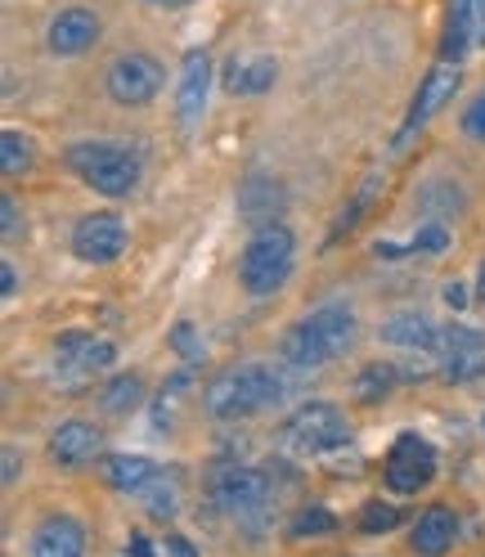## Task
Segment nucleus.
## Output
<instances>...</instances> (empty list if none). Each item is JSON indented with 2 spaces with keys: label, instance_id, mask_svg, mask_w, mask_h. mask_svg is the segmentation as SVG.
Wrapping results in <instances>:
<instances>
[{
  "label": "nucleus",
  "instance_id": "1",
  "mask_svg": "<svg viewBox=\"0 0 485 557\" xmlns=\"http://www.w3.org/2000/svg\"><path fill=\"white\" fill-rule=\"evenodd\" d=\"M297 369L279 364H229L202 387V409L216 423H242L252 413H265L274 405H284L297 387Z\"/></svg>",
  "mask_w": 485,
  "mask_h": 557
},
{
  "label": "nucleus",
  "instance_id": "2",
  "mask_svg": "<svg viewBox=\"0 0 485 557\" xmlns=\"http://www.w3.org/2000/svg\"><path fill=\"white\" fill-rule=\"evenodd\" d=\"M351 346H356V310L346 301H324L288 329L279 360L306 377V373H320L333 360H341Z\"/></svg>",
  "mask_w": 485,
  "mask_h": 557
},
{
  "label": "nucleus",
  "instance_id": "3",
  "mask_svg": "<svg viewBox=\"0 0 485 557\" xmlns=\"http://www.w3.org/2000/svg\"><path fill=\"white\" fill-rule=\"evenodd\" d=\"M207 499L212 508L242 535H265L270 531V508L274 491L270 476L261 468H242V463H216L207 472Z\"/></svg>",
  "mask_w": 485,
  "mask_h": 557
},
{
  "label": "nucleus",
  "instance_id": "4",
  "mask_svg": "<svg viewBox=\"0 0 485 557\" xmlns=\"http://www.w3.org/2000/svg\"><path fill=\"white\" fill-rule=\"evenodd\" d=\"M63 158H67V171L103 198H130L145 176L140 153L122 145V139H77V145H67Z\"/></svg>",
  "mask_w": 485,
  "mask_h": 557
},
{
  "label": "nucleus",
  "instance_id": "5",
  "mask_svg": "<svg viewBox=\"0 0 485 557\" xmlns=\"http://www.w3.org/2000/svg\"><path fill=\"white\" fill-rule=\"evenodd\" d=\"M293 265H297V234L284 221L252 230L248 248H242V257H238V284L248 297H274L288 284Z\"/></svg>",
  "mask_w": 485,
  "mask_h": 557
},
{
  "label": "nucleus",
  "instance_id": "6",
  "mask_svg": "<svg viewBox=\"0 0 485 557\" xmlns=\"http://www.w3.org/2000/svg\"><path fill=\"white\" fill-rule=\"evenodd\" d=\"M351 445V423L346 413L328 400H306L297 413H288L284 423V449L301 459H324L333 449Z\"/></svg>",
  "mask_w": 485,
  "mask_h": 557
},
{
  "label": "nucleus",
  "instance_id": "7",
  "mask_svg": "<svg viewBox=\"0 0 485 557\" xmlns=\"http://www.w3.org/2000/svg\"><path fill=\"white\" fill-rule=\"evenodd\" d=\"M436 468H440L436 445L419 432H400L383 459V481L391 495H419L436 481Z\"/></svg>",
  "mask_w": 485,
  "mask_h": 557
},
{
  "label": "nucleus",
  "instance_id": "8",
  "mask_svg": "<svg viewBox=\"0 0 485 557\" xmlns=\"http://www.w3.org/2000/svg\"><path fill=\"white\" fill-rule=\"evenodd\" d=\"M117 364V346L109 337L99 333H59L54 337V373L59 382H67V387H77V382H90L99 373H109Z\"/></svg>",
  "mask_w": 485,
  "mask_h": 557
},
{
  "label": "nucleus",
  "instance_id": "9",
  "mask_svg": "<svg viewBox=\"0 0 485 557\" xmlns=\"http://www.w3.org/2000/svg\"><path fill=\"white\" fill-rule=\"evenodd\" d=\"M166 73H162V63L153 54H122L109 63V99L122 103V109H145V103L158 99Z\"/></svg>",
  "mask_w": 485,
  "mask_h": 557
},
{
  "label": "nucleus",
  "instance_id": "10",
  "mask_svg": "<svg viewBox=\"0 0 485 557\" xmlns=\"http://www.w3.org/2000/svg\"><path fill=\"white\" fill-rule=\"evenodd\" d=\"M67 243H73L77 261H86V265H113L126 252L130 234H126V221L117 212H86L73 225V238H67Z\"/></svg>",
  "mask_w": 485,
  "mask_h": 557
},
{
  "label": "nucleus",
  "instance_id": "11",
  "mask_svg": "<svg viewBox=\"0 0 485 557\" xmlns=\"http://www.w3.org/2000/svg\"><path fill=\"white\" fill-rule=\"evenodd\" d=\"M455 95H459V63H436L432 73L419 82V95H413L409 113H405V126L396 131V145H391V149L400 153V149L409 145V139L419 135V131H423V126H427V122H432V117H436V113H440Z\"/></svg>",
  "mask_w": 485,
  "mask_h": 557
},
{
  "label": "nucleus",
  "instance_id": "12",
  "mask_svg": "<svg viewBox=\"0 0 485 557\" xmlns=\"http://www.w3.org/2000/svg\"><path fill=\"white\" fill-rule=\"evenodd\" d=\"M436 369L449 382H472L485 373V333L472 324H440Z\"/></svg>",
  "mask_w": 485,
  "mask_h": 557
},
{
  "label": "nucleus",
  "instance_id": "13",
  "mask_svg": "<svg viewBox=\"0 0 485 557\" xmlns=\"http://www.w3.org/2000/svg\"><path fill=\"white\" fill-rule=\"evenodd\" d=\"M234 202H238V216L248 221L252 230H265V225H279V216L288 212V189H284L279 176L252 171V176L238 185Z\"/></svg>",
  "mask_w": 485,
  "mask_h": 557
},
{
  "label": "nucleus",
  "instance_id": "14",
  "mask_svg": "<svg viewBox=\"0 0 485 557\" xmlns=\"http://www.w3.org/2000/svg\"><path fill=\"white\" fill-rule=\"evenodd\" d=\"M99 455H103V432L90 423V418H63V423L50 432V459L63 472H82Z\"/></svg>",
  "mask_w": 485,
  "mask_h": 557
},
{
  "label": "nucleus",
  "instance_id": "15",
  "mask_svg": "<svg viewBox=\"0 0 485 557\" xmlns=\"http://www.w3.org/2000/svg\"><path fill=\"white\" fill-rule=\"evenodd\" d=\"M86 521L73 512H46L27 535L32 557H86Z\"/></svg>",
  "mask_w": 485,
  "mask_h": 557
},
{
  "label": "nucleus",
  "instance_id": "16",
  "mask_svg": "<svg viewBox=\"0 0 485 557\" xmlns=\"http://www.w3.org/2000/svg\"><path fill=\"white\" fill-rule=\"evenodd\" d=\"M207 95H212V59L202 50H189L181 67V86H176V122L185 131H198L207 113Z\"/></svg>",
  "mask_w": 485,
  "mask_h": 557
},
{
  "label": "nucleus",
  "instance_id": "17",
  "mask_svg": "<svg viewBox=\"0 0 485 557\" xmlns=\"http://www.w3.org/2000/svg\"><path fill=\"white\" fill-rule=\"evenodd\" d=\"M459 540V512L449 504H427L419 521L409 527V553L413 557H445Z\"/></svg>",
  "mask_w": 485,
  "mask_h": 557
},
{
  "label": "nucleus",
  "instance_id": "18",
  "mask_svg": "<svg viewBox=\"0 0 485 557\" xmlns=\"http://www.w3.org/2000/svg\"><path fill=\"white\" fill-rule=\"evenodd\" d=\"M377 337L396 351H423V356H436V342H440V324L423 310H396L377 324Z\"/></svg>",
  "mask_w": 485,
  "mask_h": 557
},
{
  "label": "nucleus",
  "instance_id": "19",
  "mask_svg": "<svg viewBox=\"0 0 485 557\" xmlns=\"http://www.w3.org/2000/svg\"><path fill=\"white\" fill-rule=\"evenodd\" d=\"M99 41V18L90 10H59L46 27V46L63 59H73V54H86L90 46Z\"/></svg>",
  "mask_w": 485,
  "mask_h": 557
},
{
  "label": "nucleus",
  "instance_id": "20",
  "mask_svg": "<svg viewBox=\"0 0 485 557\" xmlns=\"http://www.w3.org/2000/svg\"><path fill=\"white\" fill-rule=\"evenodd\" d=\"M472 41H476V0H449L445 37H440V63H463Z\"/></svg>",
  "mask_w": 485,
  "mask_h": 557
},
{
  "label": "nucleus",
  "instance_id": "21",
  "mask_svg": "<svg viewBox=\"0 0 485 557\" xmlns=\"http://www.w3.org/2000/svg\"><path fill=\"white\" fill-rule=\"evenodd\" d=\"M99 472H103V481H109L117 495H130V499H135L162 468H158L153 459H145V455H103Z\"/></svg>",
  "mask_w": 485,
  "mask_h": 557
},
{
  "label": "nucleus",
  "instance_id": "22",
  "mask_svg": "<svg viewBox=\"0 0 485 557\" xmlns=\"http://www.w3.org/2000/svg\"><path fill=\"white\" fill-rule=\"evenodd\" d=\"M135 499H140L145 517H153V521H171V517L181 512V504H185V495H181V476L171 472V468H162Z\"/></svg>",
  "mask_w": 485,
  "mask_h": 557
},
{
  "label": "nucleus",
  "instance_id": "23",
  "mask_svg": "<svg viewBox=\"0 0 485 557\" xmlns=\"http://www.w3.org/2000/svg\"><path fill=\"white\" fill-rule=\"evenodd\" d=\"M145 405V377L140 373H117L99 387V409L109 418H126Z\"/></svg>",
  "mask_w": 485,
  "mask_h": 557
},
{
  "label": "nucleus",
  "instance_id": "24",
  "mask_svg": "<svg viewBox=\"0 0 485 557\" xmlns=\"http://www.w3.org/2000/svg\"><path fill=\"white\" fill-rule=\"evenodd\" d=\"M405 377H413V373H405V369H396L391 360H377V364H364L360 369V377H356V400L360 405H383Z\"/></svg>",
  "mask_w": 485,
  "mask_h": 557
},
{
  "label": "nucleus",
  "instance_id": "25",
  "mask_svg": "<svg viewBox=\"0 0 485 557\" xmlns=\"http://www.w3.org/2000/svg\"><path fill=\"white\" fill-rule=\"evenodd\" d=\"M274 77H279V63H274L270 54L252 59V63H229V77H225V90L229 95H261L274 86Z\"/></svg>",
  "mask_w": 485,
  "mask_h": 557
},
{
  "label": "nucleus",
  "instance_id": "26",
  "mask_svg": "<svg viewBox=\"0 0 485 557\" xmlns=\"http://www.w3.org/2000/svg\"><path fill=\"white\" fill-rule=\"evenodd\" d=\"M337 527H341V521H337L333 508H324V504H301V508L288 517L284 535H288L293 544H301V540H324V535H333Z\"/></svg>",
  "mask_w": 485,
  "mask_h": 557
},
{
  "label": "nucleus",
  "instance_id": "27",
  "mask_svg": "<svg viewBox=\"0 0 485 557\" xmlns=\"http://www.w3.org/2000/svg\"><path fill=\"white\" fill-rule=\"evenodd\" d=\"M463 189L459 185H449V181H427L423 189H419V212L427 216V221H449V216H459L463 212Z\"/></svg>",
  "mask_w": 485,
  "mask_h": 557
},
{
  "label": "nucleus",
  "instance_id": "28",
  "mask_svg": "<svg viewBox=\"0 0 485 557\" xmlns=\"http://www.w3.org/2000/svg\"><path fill=\"white\" fill-rule=\"evenodd\" d=\"M377 189H383V176H377V171H373V176H364V185L356 189V198H351V202H346V207H341V216H337V225H333V234H328V248H333V243H337L341 234H351V230L360 225V216H364V212H369V207H373Z\"/></svg>",
  "mask_w": 485,
  "mask_h": 557
},
{
  "label": "nucleus",
  "instance_id": "29",
  "mask_svg": "<svg viewBox=\"0 0 485 557\" xmlns=\"http://www.w3.org/2000/svg\"><path fill=\"white\" fill-rule=\"evenodd\" d=\"M27 166H32V139L10 126L0 135V171H5V176H23Z\"/></svg>",
  "mask_w": 485,
  "mask_h": 557
},
{
  "label": "nucleus",
  "instance_id": "30",
  "mask_svg": "<svg viewBox=\"0 0 485 557\" xmlns=\"http://www.w3.org/2000/svg\"><path fill=\"white\" fill-rule=\"evenodd\" d=\"M400 508L396 504H383V499H369V504H360V521L356 527L364 531V535H387V531H396L400 527Z\"/></svg>",
  "mask_w": 485,
  "mask_h": 557
},
{
  "label": "nucleus",
  "instance_id": "31",
  "mask_svg": "<svg viewBox=\"0 0 485 557\" xmlns=\"http://www.w3.org/2000/svg\"><path fill=\"white\" fill-rule=\"evenodd\" d=\"M409 252L445 257V252H449V230H445V221H423L419 234H413V243H409Z\"/></svg>",
  "mask_w": 485,
  "mask_h": 557
},
{
  "label": "nucleus",
  "instance_id": "32",
  "mask_svg": "<svg viewBox=\"0 0 485 557\" xmlns=\"http://www.w3.org/2000/svg\"><path fill=\"white\" fill-rule=\"evenodd\" d=\"M166 342H171V351H176L185 364H202V360H207V346H202V337L194 333V324H189V320H181L176 329H171V337H166Z\"/></svg>",
  "mask_w": 485,
  "mask_h": 557
},
{
  "label": "nucleus",
  "instance_id": "33",
  "mask_svg": "<svg viewBox=\"0 0 485 557\" xmlns=\"http://www.w3.org/2000/svg\"><path fill=\"white\" fill-rule=\"evenodd\" d=\"M0 234H5V243H14L18 234H23V207H18V198H0Z\"/></svg>",
  "mask_w": 485,
  "mask_h": 557
},
{
  "label": "nucleus",
  "instance_id": "34",
  "mask_svg": "<svg viewBox=\"0 0 485 557\" xmlns=\"http://www.w3.org/2000/svg\"><path fill=\"white\" fill-rule=\"evenodd\" d=\"M463 135L468 139H481V145H485V90L463 109Z\"/></svg>",
  "mask_w": 485,
  "mask_h": 557
},
{
  "label": "nucleus",
  "instance_id": "35",
  "mask_svg": "<svg viewBox=\"0 0 485 557\" xmlns=\"http://www.w3.org/2000/svg\"><path fill=\"white\" fill-rule=\"evenodd\" d=\"M440 297H445L449 310H463L468 306V284H463V278H449V284L440 288Z\"/></svg>",
  "mask_w": 485,
  "mask_h": 557
},
{
  "label": "nucleus",
  "instance_id": "36",
  "mask_svg": "<svg viewBox=\"0 0 485 557\" xmlns=\"http://www.w3.org/2000/svg\"><path fill=\"white\" fill-rule=\"evenodd\" d=\"M162 548H166L171 557H198V548H194V544H189L185 535H176V531H171V535L162 540Z\"/></svg>",
  "mask_w": 485,
  "mask_h": 557
},
{
  "label": "nucleus",
  "instance_id": "37",
  "mask_svg": "<svg viewBox=\"0 0 485 557\" xmlns=\"http://www.w3.org/2000/svg\"><path fill=\"white\" fill-rule=\"evenodd\" d=\"M0 293H5V301L18 293V270L5 261V265H0Z\"/></svg>",
  "mask_w": 485,
  "mask_h": 557
},
{
  "label": "nucleus",
  "instance_id": "38",
  "mask_svg": "<svg viewBox=\"0 0 485 557\" xmlns=\"http://www.w3.org/2000/svg\"><path fill=\"white\" fill-rule=\"evenodd\" d=\"M126 557H153V544H149L145 535H130V544H126Z\"/></svg>",
  "mask_w": 485,
  "mask_h": 557
},
{
  "label": "nucleus",
  "instance_id": "39",
  "mask_svg": "<svg viewBox=\"0 0 485 557\" xmlns=\"http://www.w3.org/2000/svg\"><path fill=\"white\" fill-rule=\"evenodd\" d=\"M14 481H18V449L5 445V485H14Z\"/></svg>",
  "mask_w": 485,
  "mask_h": 557
},
{
  "label": "nucleus",
  "instance_id": "40",
  "mask_svg": "<svg viewBox=\"0 0 485 557\" xmlns=\"http://www.w3.org/2000/svg\"><path fill=\"white\" fill-rule=\"evenodd\" d=\"M476 41H485V0H476Z\"/></svg>",
  "mask_w": 485,
  "mask_h": 557
},
{
  "label": "nucleus",
  "instance_id": "41",
  "mask_svg": "<svg viewBox=\"0 0 485 557\" xmlns=\"http://www.w3.org/2000/svg\"><path fill=\"white\" fill-rule=\"evenodd\" d=\"M476 297L485 301V261H481V270H476Z\"/></svg>",
  "mask_w": 485,
  "mask_h": 557
},
{
  "label": "nucleus",
  "instance_id": "42",
  "mask_svg": "<svg viewBox=\"0 0 485 557\" xmlns=\"http://www.w3.org/2000/svg\"><path fill=\"white\" fill-rule=\"evenodd\" d=\"M153 5H185V0H153Z\"/></svg>",
  "mask_w": 485,
  "mask_h": 557
},
{
  "label": "nucleus",
  "instance_id": "43",
  "mask_svg": "<svg viewBox=\"0 0 485 557\" xmlns=\"http://www.w3.org/2000/svg\"><path fill=\"white\" fill-rule=\"evenodd\" d=\"M481 436H485V413H481Z\"/></svg>",
  "mask_w": 485,
  "mask_h": 557
}]
</instances>
